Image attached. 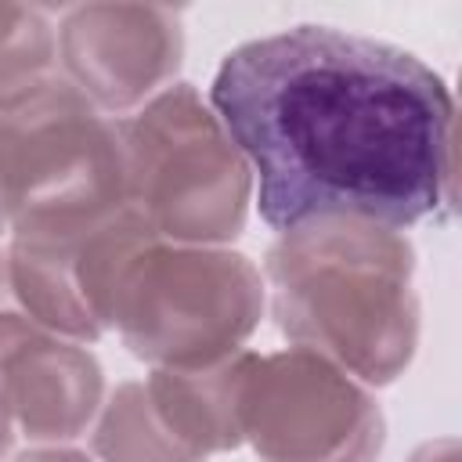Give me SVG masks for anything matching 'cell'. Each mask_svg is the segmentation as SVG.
Wrapping results in <instances>:
<instances>
[{"label":"cell","mask_w":462,"mask_h":462,"mask_svg":"<svg viewBox=\"0 0 462 462\" xmlns=\"http://www.w3.org/2000/svg\"><path fill=\"white\" fill-rule=\"evenodd\" d=\"M90 444L101 462H206L162 419L144 379H126L101 401Z\"/></svg>","instance_id":"obj_10"},{"label":"cell","mask_w":462,"mask_h":462,"mask_svg":"<svg viewBox=\"0 0 462 462\" xmlns=\"http://www.w3.org/2000/svg\"><path fill=\"white\" fill-rule=\"evenodd\" d=\"M152 238L159 235L134 206L90 224L11 238L4 249L14 296L43 332L94 343L108 332L126 263Z\"/></svg>","instance_id":"obj_7"},{"label":"cell","mask_w":462,"mask_h":462,"mask_svg":"<svg viewBox=\"0 0 462 462\" xmlns=\"http://www.w3.org/2000/svg\"><path fill=\"white\" fill-rule=\"evenodd\" d=\"M274 325L357 383L390 386L419 350L415 245L383 224L328 217L282 231L263 256Z\"/></svg>","instance_id":"obj_2"},{"label":"cell","mask_w":462,"mask_h":462,"mask_svg":"<svg viewBox=\"0 0 462 462\" xmlns=\"http://www.w3.org/2000/svg\"><path fill=\"white\" fill-rule=\"evenodd\" d=\"M54 32L61 76L108 119L166 90L184 61L180 11L159 4H79Z\"/></svg>","instance_id":"obj_8"},{"label":"cell","mask_w":462,"mask_h":462,"mask_svg":"<svg viewBox=\"0 0 462 462\" xmlns=\"http://www.w3.org/2000/svg\"><path fill=\"white\" fill-rule=\"evenodd\" d=\"M14 422H11V411H7V404H4V393H0V462L7 458V451H11V444H14Z\"/></svg>","instance_id":"obj_15"},{"label":"cell","mask_w":462,"mask_h":462,"mask_svg":"<svg viewBox=\"0 0 462 462\" xmlns=\"http://www.w3.org/2000/svg\"><path fill=\"white\" fill-rule=\"evenodd\" d=\"M263 307L267 289L245 253L152 238L116 285L108 328L152 368H206L242 350Z\"/></svg>","instance_id":"obj_5"},{"label":"cell","mask_w":462,"mask_h":462,"mask_svg":"<svg viewBox=\"0 0 462 462\" xmlns=\"http://www.w3.org/2000/svg\"><path fill=\"white\" fill-rule=\"evenodd\" d=\"M238 419L260 462H375L386 444L372 390L303 346L253 354Z\"/></svg>","instance_id":"obj_6"},{"label":"cell","mask_w":462,"mask_h":462,"mask_svg":"<svg viewBox=\"0 0 462 462\" xmlns=\"http://www.w3.org/2000/svg\"><path fill=\"white\" fill-rule=\"evenodd\" d=\"M58 69V32L43 7L0 4V97Z\"/></svg>","instance_id":"obj_11"},{"label":"cell","mask_w":462,"mask_h":462,"mask_svg":"<svg viewBox=\"0 0 462 462\" xmlns=\"http://www.w3.org/2000/svg\"><path fill=\"white\" fill-rule=\"evenodd\" d=\"M408 462H458V440H455V437L426 440L422 448H415V451L408 455Z\"/></svg>","instance_id":"obj_14"},{"label":"cell","mask_w":462,"mask_h":462,"mask_svg":"<svg viewBox=\"0 0 462 462\" xmlns=\"http://www.w3.org/2000/svg\"><path fill=\"white\" fill-rule=\"evenodd\" d=\"M0 393L18 433L36 444H65L97 419L105 372L83 343L36 332L0 361Z\"/></svg>","instance_id":"obj_9"},{"label":"cell","mask_w":462,"mask_h":462,"mask_svg":"<svg viewBox=\"0 0 462 462\" xmlns=\"http://www.w3.org/2000/svg\"><path fill=\"white\" fill-rule=\"evenodd\" d=\"M126 206L162 242L227 245L245 231L253 170L191 83H170L116 119Z\"/></svg>","instance_id":"obj_4"},{"label":"cell","mask_w":462,"mask_h":462,"mask_svg":"<svg viewBox=\"0 0 462 462\" xmlns=\"http://www.w3.org/2000/svg\"><path fill=\"white\" fill-rule=\"evenodd\" d=\"M126 206L116 119L61 72L0 97V235L90 224Z\"/></svg>","instance_id":"obj_3"},{"label":"cell","mask_w":462,"mask_h":462,"mask_svg":"<svg viewBox=\"0 0 462 462\" xmlns=\"http://www.w3.org/2000/svg\"><path fill=\"white\" fill-rule=\"evenodd\" d=\"M209 108L245 155L267 227L354 217L411 227L455 199V97L386 40L292 25L235 47Z\"/></svg>","instance_id":"obj_1"},{"label":"cell","mask_w":462,"mask_h":462,"mask_svg":"<svg viewBox=\"0 0 462 462\" xmlns=\"http://www.w3.org/2000/svg\"><path fill=\"white\" fill-rule=\"evenodd\" d=\"M11 462H94L87 451H76V448H61V444H40V448H29L22 455H14Z\"/></svg>","instance_id":"obj_13"},{"label":"cell","mask_w":462,"mask_h":462,"mask_svg":"<svg viewBox=\"0 0 462 462\" xmlns=\"http://www.w3.org/2000/svg\"><path fill=\"white\" fill-rule=\"evenodd\" d=\"M43 332L29 314L25 307L18 303L14 296V285H11V271H7V249H0V361L18 346L25 343L29 336Z\"/></svg>","instance_id":"obj_12"}]
</instances>
